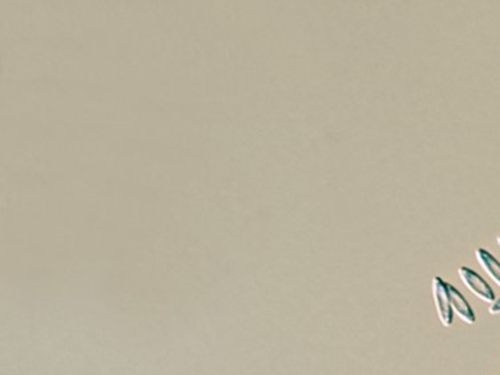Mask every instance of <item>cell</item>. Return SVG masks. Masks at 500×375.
Listing matches in <instances>:
<instances>
[{"mask_svg":"<svg viewBox=\"0 0 500 375\" xmlns=\"http://www.w3.org/2000/svg\"><path fill=\"white\" fill-rule=\"evenodd\" d=\"M496 242H498V245L500 246V234L498 236V239H496Z\"/></svg>","mask_w":500,"mask_h":375,"instance_id":"8992f818","label":"cell"},{"mask_svg":"<svg viewBox=\"0 0 500 375\" xmlns=\"http://www.w3.org/2000/svg\"><path fill=\"white\" fill-rule=\"evenodd\" d=\"M489 314L492 316H496V314H500V298L495 299L491 305H489V309H488Z\"/></svg>","mask_w":500,"mask_h":375,"instance_id":"5b68a950","label":"cell"},{"mask_svg":"<svg viewBox=\"0 0 500 375\" xmlns=\"http://www.w3.org/2000/svg\"><path fill=\"white\" fill-rule=\"evenodd\" d=\"M475 257L482 269L487 273L488 277L500 288V262L483 248L476 249Z\"/></svg>","mask_w":500,"mask_h":375,"instance_id":"277c9868","label":"cell"},{"mask_svg":"<svg viewBox=\"0 0 500 375\" xmlns=\"http://www.w3.org/2000/svg\"><path fill=\"white\" fill-rule=\"evenodd\" d=\"M446 288H447L448 298H450V305L452 309V313H455L461 321H464L468 325H474L476 321L474 311L468 305V302L466 301V298L451 283H446Z\"/></svg>","mask_w":500,"mask_h":375,"instance_id":"3957f363","label":"cell"},{"mask_svg":"<svg viewBox=\"0 0 500 375\" xmlns=\"http://www.w3.org/2000/svg\"><path fill=\"white\" fill-rule=\"evenodd\" d=\"M433 297H434L435 309L439 317V321L445 326L450 327L452 325V309L450 305L446 282L440 277H434L433 280Z\"/></svg>","mask_w":500,"mask_h":375,"instance_id":"7a4b0ae2","label":"cell"},{"mask_svg":"<svg viewBox=\"0 0 500 375\" xmlns=\"http://www.w3.org/2000/svg\"><path fill=\"white\" fill-rule=\"evenodd\" d=\"M458 274L461 277V282L464 283V286L475 297H478L479 299H482L483 302H488V304H492L495 301V295H494L491 286L478 273H475L473 269L461 267L458 269Z\"/></svg>","mask_w":500,"mask_h":375,"instance_id":"6da1fadb","label":"cell"}]
</instances>
